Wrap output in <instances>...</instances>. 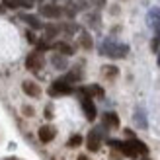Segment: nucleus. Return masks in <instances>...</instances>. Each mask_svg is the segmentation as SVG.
Listing matches in <instances>:
<instances>
[{
    "instance_id": "1",
    "label": "nucleus",
    "mask_w": 160,
    "mask_h": 160,
    "mask_svg": "<svg viewBox=\"0 0 160 160\" xmlns=\"http://www.w3.org/2000/svg\"><path fill=\"white\" fill-rule=\"evenodd\" d=\"M108 145L111 148H117L119 152H121L123 156L127 158H139L141 156H147L148 154V147L145 145V142H141L139 139H129V141H115V139H109Z\"/></svg>"
},
{
    "instance_id": "2",
    "label": "nucleus",
    "mask_w": 160,
    "mask_h": 160,
    "mask_svg": "<svg viewBox=\"0 0 160 160\" xmlns=\"http://www.w3.org/2000/svg\"><path fill=\"white\" fill-rule=\"evenodd\" d=\"M100 53L106 55V57H109V59H125L127 53H129V45L119 43V41H115V39L108 37V39H103V41H102Z\"/></svg>"
},
{
    "instance_id": "3",
    "label": "nucleus",
    "mask_w": 160,
    "mask_h": 160,
    "mask_svg": "<svg viewBox=\"0 0 160 160\" xmlns=\"http://www.w3.org/2000/svg\"><path fill=\"white\" fill-rule=\"evenodd\" d=\"M106 127H94V129L88 133L86 137V147L88 150H92V152H98L100 147H102V141H103V135H106Z\"/></svg>"
},
{
    "instance_id": "4",
    "label": "nucleus",
    "mask_w": 160,
    "mask_h": 160,
    "mask_svg": "<svg viewBox=\"0 0 160 160\" xmlns=\"http://www.w3.org/2000/svg\"><path fill=\"white\" fill-rule=\"evenodd\" d=\"M74 92V88H72V84H68V82H65V80H55V82L49 86V96H68V94H72Z\"/></svg>"
},
{
    "instance_id": "5",
    "label": "nucleus",
    "mask_w": 160,
    "mask_h": 160,
    "mask_svg": "<svg viewBox=\"0 0 160 160\" xmlns=\"http://www.w3.org/2000/svg\"><path fill=\"white\" fill-rule=\"evenodd\" d=\"M80 106H82V111L88 121H94L96 115H98V109H96V103L92 98H88V96H82L80 94Z\"/></svg>"
},
{
    "instance_id": "6",
    "label": "nucleus",
    "mask_w": 160,
    "mask_h": 160,
    "mask_svg": "<svg viewBox=\"0 0 160 160\" xmlns=\"http://www.w3.org/2000/svg\"><path fill=\"white\" fill-rule=\"evenodd\" d=\"M26 67L29 68V70H33V72H39L43 67H45V57L39 51H35V53H29L28 55V59H26Z\"/></svg>"
},
{
    "instance_id": "7",
    "label": "nucleus",
    "mask_w": 160,
    "mask_h": 160,
    "mask_svg": "<svg viewBox=\"0 0 160 160\" xmlns=\"http://www.w3.org/2000/svg\"><path fill=\"white\" fill-rule=\"evenodd\" d=\"M147 23L154 31V37H160V8H150L147 14Z\"/></svg>"
},
{
    "instance_id": "8",
    "label": "nucleus",
    "mask_w": 160,
    "mask_h": 160,
    "mask_svg": "<svg viewBox=\"0 0 160 160\" xmlns=\"http://www.w3.org/2000/svg\"><path fill=\"white\" fill-rule=\"evenodd\" d=\"M39 14L45 16V18L55 20V18H61L62 16V8L57 6V4H43L41 8H39Z\"/></svg>"
},
{
    "instance_id": "9",
    "label": "nucleus",
    "mask_w": 160,
    "mask_h": 160,
    "mask_svg": "<svg viewBox=\"0 0 160 160\" xmlns=\"http://www.w3.org/2000/svg\"><path fill=\"white\" fill-rule=\"evenodd\" d=\"M39 141L41 142H51L55 139V135H57V129H55L53 125H43V127H39Z\"/></svg>"
},
{
    "instance_id": "10",
    "label": "nucleus",
    "mask_w": 160,
    "mask_h": 160,
    "mask_svg": "<svg viewBox=\"0 0 160 160\" xmlns=\"http://www.w3.org/2000/svg\"><path fill=\"white\" fill-rule=\"evenodd\" d=\"M133 121H135V125H137L139 129H148L147 113H145V109H142V108H137V109H135V113H133Z\"/></svg>"
},
{
    "instance_id": "11",
    "label": "nucleus",
    "mask_w": 160,
    "mask_h": 160,
    "mask_svg": "<svg viewBox=\"0 0 160 160\" xmlns=\"http://www.w3.org/2000/svg\"><path fill=\"white\" fill-rule=\"evenodd\" d=\"M22 90L28 96H31V98H39V96H41V88H39L35 82H31V80H26V82L22 84Z\"/></svg>"
},
{
    "instance_id": "12",
    "label": "nucleus",
    "mask_w": 160,
    "mask_h": 160,
    "mask_svg": "<svg viewBox=\"0 0 160 160\" xmlns=\"http://www.w3.org/2000/svg\"><path fill=\"white\" fill-rule=\"evenodd\" d=\"M102 119H103V127H108V129H117L119 127V117L113 111H106Z\"/></svg>"
},
{
    "instance_id": "13",
    "label": "nucleus",
    "mask_w": 160,
    "mask_h": 160,
    "mask_svg": "<svg viewBox=\"0 0 160 160\" xmlns=\"http://www.w3.org/2000/svg\"><path fill=\"white\" fill-rule=\"evenodd\" d=\"M53 49L57 51L59 55H62V57H68V55H74V47L68 45V43H62V41H57L53 45Z\"/></svg>"
},
{
    "instance_id": "14",
    "label": "nucleus",
    "mask_w": 160,
    "mask_h": 160,
    "mask_svg": "<svg viewBox=\"0 0 160 160\" xmlns=\"http://www.w3.org/2000/svg\"><path fill=\"white\" fill-rule=\"evenodd\" d=\"M51 62H53V67L57 68V70H65V68H68L67 57H62V55H59V53H55L53 57H51Z\"/></svg>"
},
{
    "instance_id": "15",
    "label": "nucleus",
    "mask_w": 160,
    "mask_h": 160,
    "mask_svg": "<svg viewBox=\"0 0 160 160\" xmlns=\"http://www.w3.org/2000/svg\"><path fill=\"white\" fill-rule=\"evenodd\" d=\"M22 20L26 22V23H29V26L33 28V29H41V28H43V23L39 22L37 16H31V14H22Z\"/></svg>"
},
{
    "instance_id": "16",
    "label": "nucleus",
    "mask_w": 160,
    "mask_h": 160,
    "mask_svg": "<svg viewBox=\"0 0 160 160\" xmlns=\"http://www.w3.org/2000/svg\"><path fill=\"white\" fill-rule=\"evenodd\" d=\"M80 45H82L84 49H92V47H94L92 35L88 33V31H80Z\"/></svg>"
},
{
    "instance_id": "17",
    "label": "nucleus",
    "mask_w": 160,
    "mask_h": 160,
    "mask_svg": "<svg viewBox=\"0 0 160 160\" xmlns=\"http://www.w3.org/2000/svg\"><path fill=\"white\" fill-rule=\"evenodd\" d=\"M61 28L59 26H53V23H49V26H45V39H53L59 35Z\"/></svg>"
},
{
    "instance_id": "18",
    "label": "nucleus",
    "mask_w": 160,
    "mask_h": 160,
    "mask_svg": "<svg viewBox=\"0 0 160 160\" xmlns=\"http://www.w3.org/2000/svg\"><path fill=\"white\" fill-rule=\"evenodd\" d=\"M88 23H90L92 28H100V16L98 14H90L88 16Z\"/></svg>"
},
{
    "instance_id": "19",
    "label": "nucleus",
    "mask_w": 160,
    "mask_h": 160,
    "mask_svg": "<svg viewBox=\"0 0 160 160\" xmlns=\"http://www.w3.org/2000/svg\"><path fill=\"white\" fill-rule=\"evenodd\" d=\"M67 145H68V147H78V145H82V137H80V135H72V137L68 139Z\"/></svg>"
},
{
    "instance_id": "20",
    "label": "nucleus",
    "mask_w": 160,
    "mask_h": 160,
    "mask_svg": "<svg viewBox=\"0 0 160 160\" xmlns=\"http://www.w3.org/2000/svg\"><path fill=\"white\" fill-rule=\"evenodd\" d=\"M117 72H119V70H117L115 67H103V74H106L108 78H113V76H117Z\"/></svg>"
},
{
    "instance_id": "21",
    "label": "nucleus",
    "mask_w": 160,
    "mask_h": 160,
    "mask_svg": "<svg viewBox=\"0 0 160 160\" xmlns=\"http://www.w3.org/2000/svg\"><path fill=\"white\" fill-rule=\"evenodd\" d=\"M76 29H78V26H74V23H67V26H65V31H67V33H74Z\"/></svg>"
},
{
    "instance_id": "22",
    "label": "nucleus",
    "mask_w": 160,
    "mask_h": 160,
    "mask_svg": "<svg viewBox=\"0 0 160 160\" xmlns=\"http://www.w3.org/2000/svg\"><path fill=\"white\" fill-rule=\"evenodd\" d=\"M92 4L96 8H103V6H106V0H92Z\"/></svg>"
},
{
    "instance_id": "23",
    "label": "nucleus",
    "mask_w": 160,
    "mask_h": 160,
    "mask_svg": "<svg viewBox=\"0 0 160 160\" xmlns=\"http://www.w3.org/2000/svg\"><path fill=\"white\" fill-rule=\"evenodd\" d=\"M28 39H29V41H31V43H35V35H33V33H31V31H28Z\"/></svg>"
},
{
    "instance_id": "24",
    "label": "nucleus",
    "mask_w": 160,
    "mask_h": 160,
    "mask_svg": "<svg viewBox=\"0 0 160 160\" xmlns=\"http://www.w3.org/2000/svg\"><path fill=\"white\" fill-rule=\"evenodd\" d=\"M45 117H47V119H51V117H53V115H51V106L45 109Z\"/></svg>"
},
{
    "instance_id": "25",
    "label": "nucleus",
    "mask_w": 160,
    "mask_h": 160,
    "mask_svg": "<svg viewBox=\"0 0 160 160\" xmlns=\"http://www.w3.org/2000/svg\"><path fill=\"white\" fill-rule=\"evenodd\" d=\"M23 113H28V115H33V109H31V108H23Z\"/></svg>"
},
{
    "instance_id": "26",
    "label": "nucleus",
    "mask_w": 160,
    "mask_h": 160,
    "mask_svg": "<svg viewBox=\"0 0 160 160\" xmlns=\"http://www.w3.org/2000/svg\"><path fill=\"white\" fill-rule=\"evenodd\" d=\"M78 160H88V156H84V154H80V156H78Z\"/></svg>"
},
{
    "instance_id": "27",
    "label": "nucleus",
    "mask_w": 160,
    "mask_h": 160,
    "mask_svg": "<svg viewBox=\"0 0 160 160\" xmlns=\"http://www.w3.org/2000/svg\"><path fill=\"white\" fill-rule=\"evenodd\" d=\"M158 67H160V53H158Z\"/></svg>"
},
{
    "instance_id": "28",
    "label": "nucleus",
    "mask_w": 160,
    "mask_h": 160,
    "mask_svg": "<svg viewBox=\"0 0 160 160\" xmlns=\"http://www.w3.org/2000/svg\"><path fill=\"white\" fill-rule=\"evenodd\" d=\"M145 160H150V158H145Z\"/></svg>"
}]
</instances>
